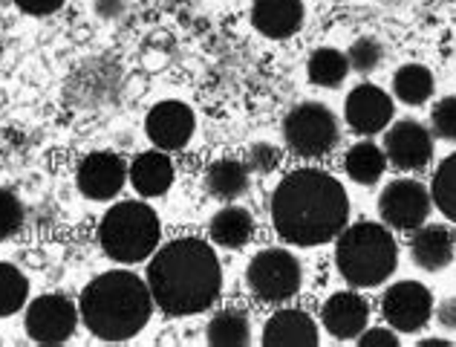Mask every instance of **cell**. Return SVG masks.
Segmentation results:
<instances>
[{
	"mask_svg": "<svg viewBox=\"0 0 456 347\" xmlns=\"http://www.w3.org/2000/svg\"><path fill=\"white\" fill-rule=\"evenodd\" d=\"M306 73L312 85L332 90V87H341L344 78L350 76V62H346V53L335 50V46H321V50L309 55Z\"/></svg>",
	"mask_w": 456,
	"mask_h": 347,
	"instance_id": "cell-23",
	"label": "cell"
},
{
	"mask_svg": "<svg viewBox=\"0 0 456 347\" xmlns=\"http://www.w3.org/2000/svg\"><path fill=\"white\" fill-rule=\"evenodd\" d=\"M456 255V237L448 226L442 223H422L419 229H413L411 237V258L419 269L425 272H442L451 267V260Z\"/></svg>",
	"mask_w": 456,
	"mask_h": 347,
	"instance_id": "cell-16",
	"label": "cell"
},
{
	"mask_svg": "<svg viewBox=\"0 0 456 347\" xmlns=\"http://www.w3.org/2000/svg\"><path fill=\"white\" fill-rule=\"evenodd\" d=\"M145 130L159 151H179L194 136V113L183 102H159L148 113Z\"/></svg>",
	"mask_w": 456,
	"mask_h": 347,
	"instance_id": "cell-13",
	"label": "cell"
},
{
	"mask_svg": "<svg viewBox=\"0 0 456 347\" xmlns=\"http://www.w3.org/2000/svg\"><path fill=\"white\" fill-rule=\"evenodd\" d=\"M27 295L29 281L23 278V272L12 263H0V318L18 313L27 304Z\"/></svg>",
	"mask_w": 456,
	"mask_h": 347,
	"instance_id": "cell-27",
	"label": "cell"
},
{
	"mask_svg": "<svg viewBox=\"0 0 456 347\" xmlns=\"http://www.w3.org/2000/svg\"><path fill=\"white\" fill-rule=\"evenodd\" d=\"M255 237V218L243 206L225 202L211 218V241L225 249H243Z\"/></svg>",
	"mask_w": 456,
	"mask_h": 347,
	"instance_id": "cell-20",
	"label": "cell"
},
{
	"mask_svg": "<svg viewBox=\"0 0 456 347\" xmlns=\"http://www.w3.org/2000/svg\"><path fill=\"white\" fill-rule=\"evenodd\" d=\"M434 87H436L434 73H430V70L422 67V64H404V67L395 70V76H393L395 99L404 102V104H413V107L430 102Z\"/></svg>",
	"mask_w": 456,
	"mask_h": 347,
	"instance_id": "cell-24",
	"label": "cell"
},
{
	"mask_svg": "<svg viewBox=\"0 0 456 347\" xmlns=\"http://www.w3.org/2000/svg\"><path fill=\"white\" fill-rule=\"evenodd\" d=\"M304 0H255L251 6V27L274 41L292 38L304 27Z\"/></svg>",
	"mask_w": 456,
	"mask_h": 347,
	"instance_id": "cell-17",
	"label": "cell"
},
{
	"mask_svg": "<svg viewBox=\"0 0 456 347\" xmlns=\"http://www.w3.org/2000/svg\"><path fill=\"white\" fill-rule=\"evenodd\" d=\"M350 218V197L335 177L321 169L286 174L272 194V223L292 246L335 241Z\"/></svg>",
	"mask_w": 456,
	"mask_h": 347,
	"instance_id": "cell-1",
	"label": "cell"
},
{
	"mask_svg": "<svg viewBox=\"0 0 456 347\" xmlns=\"http://www.w3.org/2000/svg\"><path fill=\"white\" fill-rule=\"evenodd\" d=\"M335 267L341 278L358 290L381 286L399 269V246L381 223L364 220L344 226V232L335 237Z\"/></svg>",
	"mask_w": 456,
	"mask_h": 347,
	"instance_id": "cell-4",
	"label": "cell"
},
{
	"mask_svg": "<svg viewBox=\"0 0 456 347\" xmlns=\"http://www.w3.org/2000/svg\"><path fill=\"white\" fill-rule=\"evenodd\" d=\"M430 209H434V200H430V191L419 183V179H393L390 186H384L381 197H379V214L381 220L393 226V229H404L413 232L419 229Z\"/></svg>",
	"mask_w": 456,
	"mask_h": 347,
	"instance_id": "cell-8",
	"label": "cell"
},
{
	"mask_svg": "<svg viewBox=\"0 0 456 347\" xmlns=\"http://www.w3.org/2000/svg\"><path fill=\"white\" fill-rule=\"evenodd\" d=\"M344 169L358 186H376L387 169V153H384L376 142H358L344 157Z\"/></svg>",
	"mask_w": 456,
	"mask_h": 347,
	"instance_id": "cell-22",
	"label": "cell"
},
{
	"mask_svg": "<svg viewBox=\"0 0 456 347\" xmlns=\"http://www.w3.org/2000/svg\"><path fill=\"white\" fill-rule=\"evenodd\" d=\"M430 200L451 223H456V153L442 160L436 169L434 183H430Z\"/></svg>",
	"mask_w": 456,
	"mask_h": 347,
	"instance_id": "cell-26",
	"label": "cell"
},
{
	"mask_svg": "<svg viewBox=\"0 0 456 347\" xmlns=\"http://www.w3.org/2000/svg\"><path fill=\"white\" fill-rule=\"evenodd\" d=\"M278 162H281V151L269 145V142H257V145H251L248 151V171H257V174H269L278 169Z\"/></svg>",
	"mask_w": 456,
	"mask_h": 347,
	"instance_id": "cell-31",
	"label": "cell"
},
{
	"mask_svg": "<svg viewBox=\"0 0 456 347\" xmlns=\"http://www.w3.org/2000/svg\"><path fill=\"white\" fill-rule=\"evenodd\" d=\"M358 344L362 347H399V339H395V330L390 327H367L362 336H358Z\"/></svg>",
	"mask_w": 456,
	"mask_h": 347,
	"instance_id": "cell-32",
	"label": "cell"
},
{
	"mask_svg": "<svg viewBox=\"0 0 456 347\" xmlns=\"http://www.w3.org/2000/svg\"><path fill=\"white\" fill-rule=\"evenodd\" d=\"M27 15H53L55 9L64 6V0H15Z\"/></svg>",
	"mask_w": 456,
	"mask_h": 347,
	"instance_id": "cell-33",
	"label": "cell"
},
{
	"mask_svg": "<svg viewBox=\"0 0 456 347\" xmlns=\"http://www.w3.org/2000/svg\"><path fill=\"white\" fill-rule=\"evenodd\" d=\"M130 183L142 197H159L174 183V165L159 148L145 151L130 165Z\"/></svg>",
	"mask_w": 456,
	"mask_h": 347,
	"instance_id": "cell-19",
	"label": "cell"
},
{
	"mask_svg": "<svg viewBox=\"0 0 456 347\" xmlns=\"http://www.w3.org/2000/svg\"><path fill=\"white\" fill-rule=\"evenodd\" d=\"M393 99L376 85H358L344 104V119L358 136H373L384 130L393 119Z\"/></svg>",
	"mask_w": 456,
	"mask_h": 347,
	"instance_id": "cell-12",
	"label": "cell"
},
{
	"mask_svg": "<svg viewBox=\"0 0 456 347\" xmlns=\"http://www.w3.org/2000/svg\"><path fill=\"white\" fill-rule=\"evenodd\" d=\"M381 316L395 333H419L434 316V295L419 281H399L384 293Z\"/></svg>",
	"mask_w": 456,
	"mask_h": 347,
	"instance_id": "cell-9",
	"label": "cell"
},
{
	"mask_svg": "<svg viewBox=\"0 0 456 347\" xmlns=\"http://www.w3.org/2000/svg\"><path fill=\"white\" fill-rule=\"evenodd\" d=\"M246 284L257 302L283 304L297 295L304 284V267L289 249L272 246L251 258L246 269Z\"/></svg>",
	"mask_w": 456,
	"mask_h": 347,
	"instance_id": "cell-7",
	"label": "cell"
},
{
	"mask_svg": "<svg viewBox=\"0 0 456 347\" xmlns=\"http://www.w3.org/2000/svg\"><path fill=\"white\" fill-rule=\"evenodd\" d=\"M248 186H251L248 165L243 160H234V157L217 160L206 174V191L223 202H232L237 197H243L248 191Z\"/></svg>",
	"mask_w": 456,
	"mask_h": 347,
	"instance_id": "cell-21",
	"label": "cell"
},
{
	"mask_svg": "<svg viewBox=\"0 0 456 347\" xmlns=\"http://www.w3.org/2000/svg\"><path fill=\"white\" fill-rule=\"evenodd\" d=\"M341 139V125L327 104L304 102L292 107L283 119V142L286 148L304 160H321L335 151Z\"/></svg>",
	"mask_w": 456,
	"mask_h": 347,
	"instance_id": "cell-6",
	"label": "cell"
},
{
	"mask_svg": "<svg viewBox=\"0 0 456 347\" xmlns=\"http://www.w3.org/2000/svg\"><path fill=\"white\" fill-rule=\"evenodd\" d=\"M436 321L445 330H456V298H445V302H439Z\"/></svg>",
	"mask_w": 456,
	"mask_h": 347,
	"instance_id": "cell-34",
	"label": "cell"
},
{
	"mask_svg": "<svg viewBox=\"0 0 456 347\" xmlns=\"http://www.w3.org/2000/svg\"><path fill=\"white\" fill-rule=\"evenodd\" d=\"M153 310L151 286L134 272H104L81 293V318L102 342H127L148 325Z\"/></svg>",
	"mask_w": 456,
	"mask_h": 347,
	"instance_id": "cell-3",
	"label": "cell"
},
{
	"mask_svg": "<svg viewBox=\"0 0 456 347\" xmlns=\"http://www.w3.org/2000/svg\"><path fill=\"white\" fill-rule=\"evenodd\" d=\"M321 321L332 339H358L370 325V304L362 293H335L323 304Z\"/></svg>",
	"mask_w": 456,
	"mask_h": 347,
	"instance_id": "cell-15",
	"label": "cell"
},
{
	"mask_svg": "<svg viewBox=\"0 0 456 347\" xmlns=\"http://www.w3.org/2000/svg\"><path fill=\"white\" fill-rule=\"evenodd\" d=\"M23 223V206L12 191L0 188V241L12 237Z\"/></svg>",
	"mask_w": 456,
	"mask_h": 347,
	"instance_id": "cell-30",
	"label": "cell"
},
{
	"mask_svg": "<svg viewBox=\"0 0 456 347\" xmlns=\"http://www.w3.org/2000/svg\"><path fill=\"white\" fill-rule=\"evenodd\" d=\"M346 62H350V70L355 73H376L384 62V44L379 38H358L350 44V50H346Z\"/></svg>",
	"mask_w": 456,
	"mask_h": 347,
	"instance_id": "cell-28",
	"label": "cell"
},
{
	"mask_svg": "<svg viewBox=\"0 0 456 347\" xmlns=\"http://www.w3.org/2000/svg\"><path fill=\"white\" fill-rule=\"evenodd\" d=\"M384 153L395 169L422 171L434 160V134L416 119H402L384 136Z\"/></svg>",
	"mask_w": 456,
	"mask_h": 347,
	"instance_id": "cell-11",
	"label": "cell"
},
{
	"mask_svg": "<svg viewBox=\"0 0 456 347\" xmlns=\"http://www.w3.org/2000/svg\"><path fill=\"white\" fill-rule=\"evenodd\" d=\"M148 286L165 316H194L217 302L223 269L206 241L183 237L151 258Z\"/></svg>",
	"mask_w": 456,
	"mask_h": 347,
	"instance_id": "cell-2",
	"label": "cell"
},
{
	"mask_svg": "<svg viewBox=\"0 0 456 347\" xmlns=\"http://www.w3.org/2000/svg\"><path fill=\"white\" fill-rule=\"evenodd\" d=\"M318 325L304 310H278L263 327L266 347H318Z\"/></svg>",
	"mask_w": 456,
	"mask_h": 347,
	"instance_id": "cell-18",
	"label": "cell"
},
{
	"mask_svg": "<svg viewBox=\"0 0 456 347\" xmlns=\"http://www.w3.org/2000/svg\"><path fill=\"white\" fill-rule=\"evenodd\" d=\"M78 310L67 295H41L27 310V333L38 344H64L76 333Z\"/></svg>",
	"mask_w": 456,
	"mask_h": 347,
	"instance_id": "cell-10",
	"label": "cell"
},
{
	"mask_svg": "<svg viewBox=\"0 0 456 347\" xmlns=\"http://www.w3.org/2000/svg\"><path fill=\"white\" fill-rule=\"evenodd\" d=\"M102 246L118 263L145 260L159 246V218L145 202H118L102 220Z\"/></svg>",
	"mask_w": 456,
	"mask_h": 347,
	"instance_id": "cell-5",
	"label": "cell"
},
{
	"mask_svg": "<svg viewBox=\"0 0 456 347\" xmlns=\"http://www.w3.org/2000/svg\"><path fill=\"white\" fill-rule=\"evenodd\" d=\"M127 169L122 157H116L110 151H95L90 157H84L78 165V191L90 200H110L125 186Z\"/></svg>",
	"mask_w": 456,
	"mask_h": 347,
	"instance_id": "cell-14",
	"label": "cell"
},
{
	"mask_svg": "<svg viewBox=\"0 0 456 347\" xmlns=\"http://www.w3.org/2000/svg\"><path fill=\"white\" fill-rule=\"evenodd\" d=\"M125 0H95V12H99L102 18H118L125 12Z\"/></svg>",
	"mask_w": 456,
	"mask_h": 347,
	"instance_id": "cell-35",
	"label": "cell"
},
{
	"mask_svg": "<svg viewBox=\"0 0 456 347\" xmlns=\"http://www.w3.org/2000/svg\"><path fill=\"white\" fill-rule=\"evenodd\" d=\"M430 134L436 139L456 142V95L439 99L434 111H430Z\"/></svg>",
	"mask_w": 456,
	"mask_h": 347,
	"instance_id": "cell-29",
	"label": "cell"
},
{
	"mask_svg": "<svg viewBox=\"0 0 456 347\" xmlns=\"http://www.w3.org/2000/svg\"><path fill=\"white\" fill-rule=\"evenodd\" d=\"M251 342V321L243 310H223L208 321V344L246 347Z\"/></svg>",
	"mask_w": 456,
	"mask_h": 347,
	"instance_id": "cell-25",
	"label": "cell"
}]
</instances>
